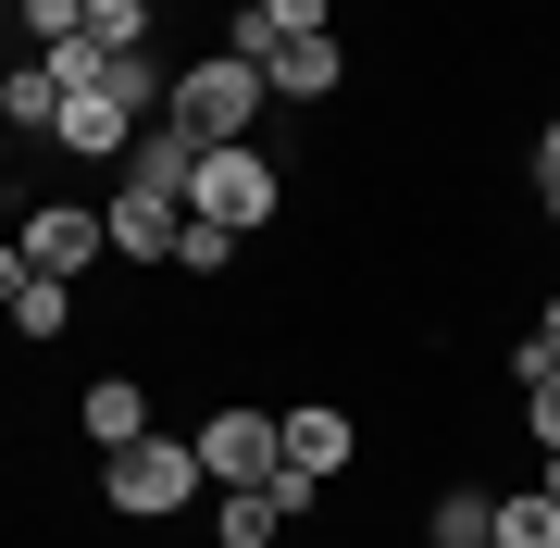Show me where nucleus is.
<instances>
[{
	"mask_svg": "<svg viewBox=\"0 0 560 548\" xmlns=\"http://www.w3.org/2000/svg\"><path fill=\"white\" fill-rule=\"evenodd\" d=\"M486 548H560V499H548V487L499 499V536H486Z\"/></svg>",
	"mask_w": 560,
	"mask_h": 548,
	"instance_id": "ddd939ff",
	"label": "nucleus"
},
{
	"mask_svg": "<svg viewBox=\"0 0 560 548\" xmlns=\"http://www.w3.org/2000/svg\"><path fill=\"white\" fill-rule=\"evenodd\" d=\"M187 448H200V474H224V487H275V474H287V424H261V411H212V424L200 436H187Z\"/></svg>",
	"mask_w": 560,
	"mask_h": 548,
	"instance_id": "20e7f679",
	"label": "nucleus"
},
{
	"mask_svg": "<svg viewBox=\"0 0 560 548\" xmlns=\"http://www.w3.org/2000/svg\"><path fill=\"white\" fill-rule=\"evenodd\" d=\"M62 325H75V287L25 275V300H13V337H62Z\"/></svg>",
	"mask_w": 560,
	"mask_h": 548,
	"instance_id": "dca6fc26",
	"label": "nucleus"
},
{
	"mask_svg": "<svg viewBox=\"0 0 560 548\" xmlns=\"http://www.w3.org/2000/svg\"><path fill=\"white\" fill-rule=\"evenodd\" d=\"M138 25H150L138 0H75V38L88 50H138Z\"/></svg>",
	"mask_w": 560,
	"mask_h": 548,
	"instance_id": "2eb2a0df",
	"label": "nucleus"
},
{
	"mask_svg": "<svg viewBox=\"0 0 560 548\" xmlns=\"http://www.w3.org/2000/svg\"><path fill=\"white\" fill-rule=\"evenodd\" d=\"M261 88H287V101H324V88H337V38H287L275 62H261Z\"/></svg>",
	"mask_w": 560,
	"mask_h": 548,
	"instance_id": "f8f14e48",
	"label": "nucleus"
},
{
	"mask_svg": "<svg viewBox=\"0 0 560 548\" xmlns=\"http://www.w3.org/2000/svg\"><path fill=\"white\" fill-rule=\"evenodd\" d=\"M486 536H499V499H474V487L436 499V548H486Z\"/></svg>",
	"mask_w": 560,
	"mask_h": 548,
	"instance_id": "f3484780",
	"label": "nucleus"
},
{
	"mask_svg": "<svg viewBox=\"0 0 560 548\" xmlns=\"http://www.w3.org/2000/svg\"><path fill=\"white\" fill-rule=\"evenodd\" d=\"M101 88H113V101H125V113H150V101H162V75H150V62H138V50H113V62H101Z\"/></svg>",
	"mask_w": 560,
	"mask_h": 548,
	"instance_id": "a211bd4d",
	"label": "nucleus"
},
{
	"mask_svg": "<svg viewBox=\"0 0 560 548\" xmlns=\"http://www.w3.org/2000/svg\"><path fill=\"white\" fill-rule=\"evenodd\" d=\"M548 499H560V448H548Z\"/></svg>",
	"mask_w": 560,
	"mask_h": 548,
	"instance_id": "393cba45",
	"label": "nucleus"
},
{
	"mask_svg": "<svg viewBox=\"0 0 560 548\" xmlns=\"http://www.w3.org/2000/svg\"><path fill=\"white\" fill-rule=\"evenodd\" d=\"M287 38H324V0H261V13H237V62L261 75Z\"/></svg>",
	"mask_w": 560,
	"mask_h": 548,
	"instance_id": "6e6552de",
	"label": "nucleus"
},
{
	"mask_svg": "<svg viewBox=\"0 0 560 548\" xmlns=\"http://www.w3.org/2000/svg\"><path fill=\"white\" fill-rule=\"evenodd\" d=\"M101 237L125 249V263H162V249L187 237V212H175V200H150V187H125V200L101 212Z\"/></svg>",
	"mask_w": 560,
	"mask_h": 548,
	"instance_id": "0eeeda50",
	"label": "nucleus"
},
{
	"mask_svg": "<svg viewBox=\"0 0 560 548\" xmlns=\"http://www.w3.org/2000/svg\"><path fill=\"white\" fill-rule=\"evenodd\" d=\"M337 462H349V411H287V474H312V487H324Z\"/></svg>",
	"mask_w": 560,
	"mask_h": 548,
	"instance_id": "1a4fd4ad",
	"label": "nucleus"
},
{
	"mask_svg": "<svg viewBox=\"0 0 560 548\" xmlns=\"http://www.w3.org/2000/svg\"><path fill=\"white\" fill-rule=\"evenodd\" d=\"M548 212H560V187H548Z\"/></svg>",
	"mask_w": 560,
	"mask_h": 548,
	"instance_id": "a878e982",
	"label": "nucleus"
},
{
	"mask_svg": "<svg viewBox=\"0 0 560 548\" xmlns=\"http://www.w3.org/2000/svg\"><path fill=\"white\" fill-rule=\"evenodd\" d=\"M13 249H25V275H50V287H75V275L101 263L113 237H101V212H75V200H62V212H25V237H13Z\"/></svg>",
	"mask_w": 560,
	"mask_h": 548,
	"instance_id": "39448f33",
	"label": "nucleus"
},
{
	"mask_svg": "<svg viewBox=\"0 0 560 548\" xmlns=\"http://www.w3.org/2000/svg\"><path fill=\"white\" fill-rule=\"evenodd\" d=\"M175 263H187V275H224V263H237V237H224V224H187Z\"/></svg>",
	"mask_w": 560,
	"mask_h": 548,
	"instance_id": "6ab92c4d",
	"label": "nucleus"
},
{
	"mask_svg": "<svg viewBox=\"0 0 560 548\" xmlns=\"http://www.w3.org/2000/svg\"><path fill=\"white\" fill-rule=\"evenodd\" d=\"M50 138H62V150H125V138H138V113H125L113 88H88V101H62Z\"/></svg>",
	"mask_w": 560,
	"mask_h": 548,
	"instance_id": "9d476101",
	"label": "nucleus"
},
{
	"mask_svg": "<svg viewBox=\"0 0 560 548\" xmlns=\"http://www.w3.org/2000/svg\"><path fill=\"white\" fill-rule=\"evenodd\" d=\"M13 300H25V249H0V325H13Z\"/></svg>",
	"mask_w": 560,
	"mask_h": 548,
	"instance_id": "412c9836",
	"label": "nucleus"
},
{
	"mask_svg": "<svg viewBox=\"0 0 560 548\" xmlns=\"http://www.w3.org/2000/svg\"><path fill=\"white\" fill-rule=\"evenodd\" d=\"M175 125H187L200 150H249V125H261V75H249L237 50H224V62H187V75H175Z\"/></svg>",
	"mask_w": 560,
	"mask_h": 548,
	"instance_id": "f257e3e1",
	"label": "nucleus"
},
{
	"mask_svg": "<svg viewBox=\"0 0 560 548\" xmlns=\"http://www.w3.org/2000/svg\"><path fill=\"white\" fill-rule=\"evenodd\" d=\"M261 536H275V511H261V487H249V499H224V548H261Z\"/></svg>",
	"mask_w": 560,
	"mask_h": 548,
	"instance_id": "aec40b11",
	"label": "nucleus"
},
{
	"mask_svg": "<svg viewBox=\"0 0 560 548\" xmlns=\"http://www.w3.org/2000/svg\"><path fill=\"white\" fill-rule=\"evenodd\" d=\"M101 487H113V511H187V487H200V448L187 436H138V448H113L101 462Z\"/></svg>",
	"mask_w": 560,
	"mask_h": 548,
	"instance_id": "f03ea898",
	"label": "nucleus"
},
{
	"mask_svg": "<svg viewBox=\"0 0 560 548\" xmlns=\"http://www.w3.org/2000/svg\"><path fill=\"white\" fill-rule=\"evenodd\" d=\"M536 175H548V187H560V125H548V138H536Z\"/></svg>",
	"mask_w": 560,
	"mask_h": 548,
	"instance_id": "5701e85b",
	"label": "nucleus"
},
{
	"mask_svg": "<svg viewBox=\"0 0 560 548\" xmlns=\"http://www.w3.org/2000/svg\"><path fill=\"white\" fill-rule=\"evenodd\" d=\"M536 436H548V448H560V374H548V386H536Z\"/></svg>",
	"mask_w": 560,
	"mask_h": 548,
	"instance_id": "4be33fe9",
	"label": "nucleus"
},
{
	"mask_svg": "<svg viewBox=\"0 0 560 548\" xmlns=\"http://www.w3.org/2000/svg\"><path fill=\"white\" fill-rule=\"evenodd\" d=\"M88 436H101V462H113V448H138V436H150V399H138L125 374H101V386H88Z\"/></svg>",
	"mask_w": 560,
	"mask_h": 548,
	"instance_id": "9b49d317",
	"label": "nucleus"
},
{
	"mask_svg": "<svg viewBox=\"0 0 560 548\" xmlns=\"http://www.w3.org/2000/svg\"><path fill=\"white\" fill-rule=\"evenodd\" d=\"M536 349H548V362H560V312H548V325H536Z\"/></svg>",
	"mask_w": 560,
	"mask_h": 548,
	"instance_id": "b1692460",
	"label": "nucleus"
},
{
	"mask_svg": "<svg viewBox=\"0 0 560 548\" xmlns=\"http://www.w3.org/2000/svg\"><path fill=\"white\" fill-rule=\"evenodd\" d=\"M261 212H275V163H261V150H200V187H187V224H224V237H249Z\"/></svg>",
	"mask_w": 560,
	"mask_h": 548,
	"instance_id": "7ed1b4c3",
	"label": "nucleus"
},
{
	"mask_svg": "<svg viewBox=\"0 0 560 548\" xmlns=\"http://www.w3.org/2000/svg\"><path fill=\"white\" fill-rule=\"evenodd\" d=\"M125 187H150V200L187 212V187H200V138H187V125H138V138H125Z\"/></svg>",
	"mask_w": 560,
	"mask_h": 548,
	"instance_id": "423d86ee",
	"label": "nucleus"
},
{
	"mask_svg": "<svg viewBox=\"0 0 560 548\" xmlns=\"http://www.w3.org/2000/svg\"><path fill=\"white\" fill-rule=\"evenodd\" d=\"M0 113H13V125H62V88H50V62H13V75H0Z\"/></svg>",
	"mask_w": 560,
	"mask_h": 548,
	"instance_id": "4468645a",
	"label": "nucleus"
}]
</instances>
